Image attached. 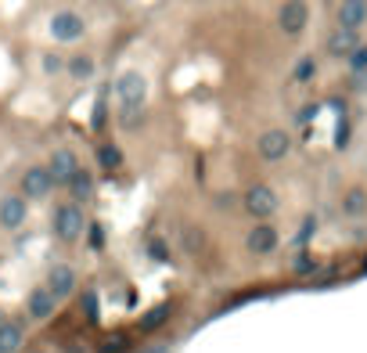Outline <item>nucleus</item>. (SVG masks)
I'll return each instance as SVG.
<instances>
[{"mask_svg": "<svg viewBox=\"0 0 367 353\" xmlns=\"http://www.w3.org/2000/svg\"><path fill=\"white\" fill-rule=\"evenodd\" d=\"M86 228V220H83V209L76 202H65V206H58L54 216H51V235L58 242H76Z\"/></svg>", "mask_w": 367, "mask_h": 353, "instance_id": "obj_1", "label": "nucleus"}, {"mask_svg": "<svg viewBox=\"0 0 367 353\" xmlns=\"http://www.w3.org/2000/svg\"><path fill=\"white\" fill-rule=\"evenodd\" d=\"M83 33H86V22L79 11H54L51 15V37L58 44H76V40H83Z\"/></svg>", "mask_w": 367, "mask_h": 353, "instance_id": "obj_2", "label": "nucleus"}, {"mask_svg": "<svg viewBox=\"0 0 367 353\" xmlns=\"http://www.w3.org/2000/svg\"><path fill=\"white\" fill-rule=\"evenodd\" d=\"M306 22H310V8H306V0H285L281 11H278V25L285 37H299Z\"/></svg>", "mask_w": 367, "mask_h": 353, "instance_id": "obj_3", "label": "nucleus"}, {"mask_svg": "<svg viewBox=\"0 0 367 353\" xmlns=\"http://www.w3.org/2000/svg\"><path fill=\"white\" fill-rule=\"evenodd\" d=\"M115 98H119V105H134V101H144L148 98V80H144V73H122L119 80H115Z\"/></svg>", "mask_w": 367, "mask_h": 353, "instance_id": "obj_4", "label": "nucleus"}, {"mask_svg": "<svg viewBox=\"0 0 367 353\" xmlns=\"http://www.w3.org/2000/svg\"><path fill=\"white\" fill-rule=\"evenodd\" d=\"M25 220H29L25 195H4V199H0V228H4V231H18Z\"/></svg>", "mask_w": 367, "mask_h": 353, "instance_id": "obj_5", "label": "nucleus"}, {"mask_svg": "<svg viewBox=\"0 0 367 353\" xmlns=\"http://www.w3.org/2000/svg\"><path fill=\"white\" fill-rule=\"evenodd\" d=\"M51 187H54V180H51L47 166H29L22 173V195L25 199H47Z\"/></svg>", "mask_w": 367, "mask_h": 353, "instance_id": "obj_6", "label": "nucleus"}, {"mask_svg": "<svg viewBox=\"0 0 367 353\" xmlns=\"http://www.w3.org/2000/svg\"><path fill=\"white\" fill-rule=\"evenodd\" d=\"M245 209H249L252 216H270L273 209H278V195H273V187H266V184H256V187H249L245 191Z\"/></svg>", "mask_w": 367, "mask_h": 353, "instance_id": "obj_7", "label": "nucleus"}, {"mask_svg": "<svg viewBox=\"0 0 367 353\" xmlns=\"http://www.w3.org/2000/svg\"><path fill=\"white\" fill-rule=\"evenodd\" d=\"M47 288H51V296L61 303V299H69L72 296V288H76V271L69 264H54L47 271Z\"/></svg>", "mask_w": 367, "mask_h": 353, "instance_id": "obj_8", "label": "nucleus"}, {"mask_svg": "<svg viewBox=\"0 0 367 353\" xmlns=\"http://www.w3.org/2000/svg\"><path fill=\"white\" fill-rule=\"evenodd\" d=\"M79 170V159H76V151H69V148H58L54 155H51V163H47V173H51V180L54 184H69V177Z\"/></svg>", "mask_w": 367, "mask_h": 353, "instance_id": "obj_9", "label": "nucleus"}, {"mask_svg": "<svg viewBox=\"0 0 367 353\" xmlns=\"http://www.w3.org/2000/svg\"><path fill=\"white\" fill-rule=\"evenodd\" d=\"M245 245H249V252H256V256H266V252L278 249V231H273L270 223H256L249 231V238H245Z\"/></svg>", "mask_w": 367, "mask_h": 353, "instance_id": "obj_10", "label": "nucleus"}, {"mask_svg": "<svg viewBox=\"0 0 367 353\" xmlns=\"http://www.w3.org/2000/svg\"><path fill=\"white\" fill-rule=\"evenodd\" d=\"M288 148H292V137L285 134V130H266L263 137H259V155L263 159H285L288 155Z\"/></svg>", "mask_w": 367, "mask_h": 353, "instance_id": "obj_11", "label": "nucleus"}, {"mask_svg": "<svg viewBox=\"0 0 367 353\" xmlns=\"http://www.w3.org/2000/svg\"><path fill=\"white\" fill-rule=\"evenodd\" d=\"M356 44H360V29L339 25V29H335V33L328 37V54H331V58H346Z\"/></svg>", "mask_w": 367, "mask_h": 353, "instance_id": "obj_12", "label": "nucleus"}, {"mask_svg": "<svg viewBox=\"0 0 367 353\" xmlns=\"http://www.w3.org/2000/svg\"><path fill=\"white\" fill-rule=\"evenodd\" d=\"M54 306H58V299L51 296V288H33V292H29V303H25L33 321H47L54 314Z\"/></svg>", "mask_w": 367, "mask_h": 353, "instance_id": "obj_13", "label": "nucleus"}, {"mask_svg": "<svg viewBox=\"0 0 367 353\" xmlns=\"http://www.w3.org/2000/svg\"><path fill=\"white\" fill-rule=\"evenodd\" d=\"M25 342V328L18 325V321H0V353H18Z\"/></svg>", "mask_w": 367, "mask_h": 353, "instance_id": "obj_14", "label": "nucleus"}, {"mask_svg": "<svg viewBox=\"0 0 367 353\" xmlns=\"http://www.w3.org/2000/svg\"><path fill=\"white\" fill-rule=\"evenodd\" d=\"M367 22V0H342L339 4V25L360 29Z\"/></svg>", "mask_w": 367, "mask_h": 353, "instance_id": "obj_15", "label": "nucleus"}, {"mask_svg": "<svg viewBox=\"0 0 367 353\" xmlns=\"http://www.w3.org/2000/svg\"><path fill=\"white\" fill-rule=\"evenodd\" d=\"M69 191H72L76 202H86L90 195H94V177H90L86 170H76V173L69 177Z\"/></svg>", "mask_w": 367, "mask_h": 353, "instance_id": "obj_16", "label": "nucleus"}, {"mask_svg": "<svg viewBox=\"0 0 367 353\" xmlns=\"http://www.w3.org/2000/svg\"><path fill=\"white\" fill-rule=\"evenodd\" d=\"M65 69H69L72 80H90V76H94V58H90V54H72L65 61Z\"/></svg>", "mask_w": 367, "mask_h": 353, "instance_id": "obj_17", "label": "nucleus"}, {"mask_svg": "<svg viewBox=\"0 0 367 353\" xmlns=\"http://www.w3.org/2000/svg\"><path fill=\"white\" fill-rule=\"evenodd\" d=\"M148 119V112H144V101H134V105H122L119 109V123L127 126V130H137V126Z\"/></svg>", "mask_w": 367, "mask_h": 353, "instance_id": "obj_18", "label": "nucleus"}, {"mask_svg": "<svg viewBox=\"0 0 367 353\" xmlns=\"http://www.w3.org/2000/svg\"><path fill=\"white\" fill-rule=\"evenodd\" d=\"M166 317H169V306H155V310H148V314L141 317V332H155Z\"/></svg>", "mask_w": 367, "mask_h": 353, "instance_id": "obj_19", "label": "nucleus"}, {"mask_svg": "<svg viewBox=\"0 0 367 353\" xmlns=\"http://www.w3.org/2000/svg\"><path fill=\"white\" fill-rule=\"evenodd\" d=\"M98 163H101L105 170H115V166H122V151H119L115 144H101V148H98Z\"/></svg>", "mask_w": 367, "mask_h": 353, "instance_id": "obj_20", "label": "nucleus"}, {"mask_svg": "<svg viewBox=\"0 0 367 353\" xmlns=\"http://www.w3.org/2000/svg\"><path fill=\"white\" fill-rule=\"evenodd\" d=\"M342 209H346L349 216H356V213H363V209H367V195H363V191H360V187H353V191H349V195L342 199Z\"/></svg>", "mask_w": 367, "mask_h": 353, "instance_id": "obj_21", "label": "nucleus"}, {"mask_svg": "<svg viewBox=\"0 0 367 353\" xmlns=\"http://www.w3.org/2000/svg\"><path fill=\"white\" fill-rule=\"evenodd\" d=\"M346 58H349V69H353L356 76H360V73H367V44H356Z\"/></svg>", "mask_w": 367, "mask_h": 353, "instance_id": "obj_22", "label": "nucleus"}, {"mask_svg": "<svg viewBox=\"0 0 367 353\" xmlns=\"http://www.w3.org/2000/svg\"><path fill=\"white\" fill-rule=\"evenodd\" d=\"M314 73H317V61L306 54V58H299V66H295V83H310L314 80Z\"/></svg>", "mask_w": 367, "mask_h": 353, "instance_id": "obj_23", "label": "nucleus"}, {"mask_svg": "<svg viewBox=\"0 0 367 353\" xmlns=\"http://www.w3.org/2000/svg\"><path fill=\"white\" fill-rule=\"evenodd\" d=\"M61 69H65V61H61V54H44V73H47V76H58Z\"/></svg>", "mask_w": 367, "mask_h": 353, "instance_id": "obj_24", "label": "nucleus"}, {"mask_svg": "<svg viewBox=\"0 0 367 353\" xmlns=\"http://www.w3.org/2000/svg\"><path fill=\"white\" fill-rule=\"evenodd\" d=\"M184 245H188V252H195V249H202V231H184Z\"/></svg>", "mask_w": 367, "mask_h": 353, "instance_id": "obj_25", "label": "nucleus"}, {"mask_svg": "<svg viewBox=\"0 0 367 353\" xmlns=\"http://www.w3.org/2000/svg\"><path fill=\"white\" fill-rule=\"evenodd\" d=\"M86 317L98 321V296H94V288H86Z\"/></svg>", "mask_w": 367, "mask_h": 353, "instance_id": "obj_26", "label": "nucleus"}, {"mask_svg": "<svg viewBox=\"0 0 367 353\" xmlns=\"http://www.w3.org/2000/svg\"><path fill=\"white\" fill-rule=\"evenodd\" d=\"M151 256H155V260H166V245L162 242H151Z\"/></svg>", "mask_w": 367, "mask_h": 353, "instance_id": "obj_27", "label": "nucleus"}, {"mask_svg": "<svg viewBox=\"0 0 367 353\" xmlns=\"http://www.w3.org/2000/svg\"><path fill=\"white\" fill-rule=\"evenodd\" d=\"M295 267H299V271H310L314 264H310V256H299V260H295Z\"/></svg>", "mask_w": 367, "mask_h": 353, "instance_id": "obj_28", "label": "nucleus"}, {"mask_svg": "<svg viewBox=\"0 0 367 353\" xmlns=\"http://www.w3.org/2000/svg\"><path fill=\"white\" fill-rule=\"evenodd\" d=\"M314 116H317V105H306V112H302V116H299V119H302V123H306V119H314Z\"/></svg>", "mask_w": 367, "mask_h": 353, "instance_id": "obj_29", "label": "nucleus"}, {"mask_svg": "<svg viewBox=\"0 0 367 353\" xmlns=\"http://www.w3.org/2000/svg\"><path fill=\"white\" fill-rule=\"evenodd\" d=\"M0 321H4V310H0Z\"/></svg>", "mask_w": 367, "mask_h": 353, "instance_id": "obj_30", "label": "nucleus"}, {"mask_svg": "<svg viewBox=\"0 0 367 353\" xmlns=\"http://www.w3.org/2000/svg\"><path fill=\"white\" fill-rule=\"evenodd\" d=\"M195 4H205V0H195Z\"/></svg>", "mask_w": 367, "mask_h": 353, "instance_id": "obj_31", "label": "nucleus"}, {"mask_svg": "<svg viewBox=\"0 0 367 353\" xmlns=\"http://www.w3.org/2000/svg\"><path fill=\"white\" fill-rule=\"evenodd\" d=\"M151 353H162V349H151Z\"/></svg>", "mask_w": 367, "mask_h": 353, "instance_id": "obj_32", "label": "nucleus"}, {"mask_svg": "<svg viewBox=\"0 0 367 353\" xmlns=\"http://www.w3.org/2000/svg\"><path fill=\"white\" fill-rule=\"evenodd\" d=\"M363 76H367V73H363Z\"/></svg>", "mask_w": 367, "mask_h": 353, "instance_id": "obj_33", "label": "nucleus"}]
</instances>
